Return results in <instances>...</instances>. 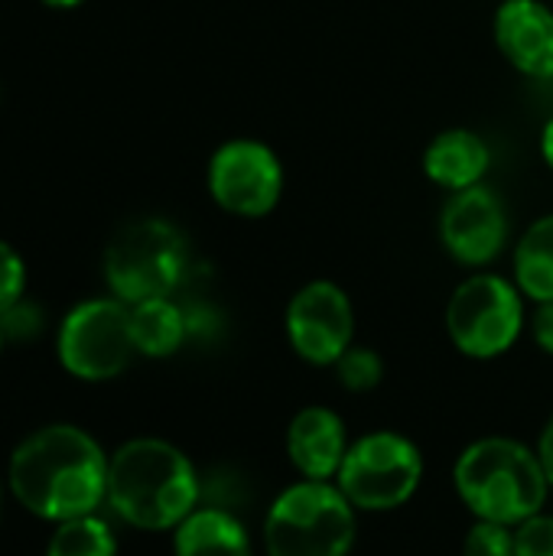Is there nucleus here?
Returning a JSON list of instances; mask_svg holds the SVG:
<instances>
[{
    "label": "nucleus",
    "instance_id": "nucleus-1",
    "mask_svg": "<svg viewBox=\"0 0 553 556\" xmlns=\"http://www.w3.org/2000/svg\"><path fill=\"white\" fill-rule=\"evenodd\" d=\"M10 489L36 518H85L108 498V459L85 430L46 427L13 453Z\"/></svg>",
    "mask_w": 553,
    "mask_h": 556
},
{
    "label": "nucleus",
    "instance_id": "nucleus-2",
    "mask_svg": "<svg viewBox=\"0 0 553 556\" xmlns=\"http://www.w3.org/2000/svg\"><path fill=\"white\" fill-rule=\"evenodd\" d=\"M202 485L173 443L130 440L108 463V502L140 531L179 528L199 505Z\"/></svg>",
    "mask_w": 553,
    "mask_h": 556
},
{
    "label": "nucleus",
    "instance_id": "nucleus-3",
    "mask_svg": "<svg viewBox=\"0 0 553 556\" xmlns=\"http://www.w3.org/2000/svg\"><path fill=\"white\" fill-rule=\"evenodd\" d=\"M453 482L476 521L505 528L541 515L551 492L538 450L508 437H486L466 446L456 459Z\"/></svg>",
    "mask_w": 553,
    "mask_h": 556
},
{
    "label": "nucleus",
    "instance_id": "nucleus-4",
    "mask_svg": "<svg viewBox=\"0 0 553 556\" xmlns=\"http://www.w3.org/2000/svg\"><path fill=\"white\" fill-rule=\"evenodd\" d=\"M355 528V505L336 482L303 479L267 508L264 547L267 556H349Z\"/></svg>",
    "mask_w": 553,
    "mask_h": 556
},
{
    "label": "nucleus",
    "instance_id": "nucleus-5",
    "mask_svg": "<svg viewBox=\"0 0 553 556\" xmlns=\"http://www.w3.org/2000/svg\"><path fill=\"white\" fill-rule=\"evenodd\" d=\"M186 267V238L163 218H140L124 225L104 251V280L111 293L127 306L169 296L183 283Z\"/></svg>",
    "mask_w": 553,
    "mask_h": 556
},
{
    "label": "nucleus",
    "instance_id": "nucleus-6",
    "mask_svg": "<svg viewBox=\"0 0 553 556\" xmlns=\"http://www.w3.org/2000/svg\"><path fill=\"white\" fill-rule=\"evenodd\" d=\"M420 479V450L394 430H378L349 446L336 485L355 511H394L414 498Z\"/></svg>",
    "mask_w": 553,
    "mask_h": 556
},
{
    "label": "nucleus",
    "instance_id": "nucleus-7",
    "mask_svg": "<svg viewBox=\"0 0 553 556\" xmlns=\"http://www.w3.org/2000/svg\"><path fill=\"white\" fill-rule=\"evenodd\" d=\"M525 326L521 290L505 277L476 274L456 287L447 306V332L453 345L469 358L505 355Z\"/></svg>",
    "mask_w": 553,
    "mask_h": 556
},
{
    "label": "nucleus",
    "instance_id": "nucleus-8",
    "mask_svg": "<svg viewBox=\"0 0 553 556\" xmlns=\"http://www.w3.org/2000/svg\"><path fill=\"white\" fill-rule=\"evenodd\" d=\"M134 355L130 306L117 296L78 303L59 329V362L81 381L117 378Z\"/></svg>",
    "mask_w": 553,
    "mask_h": 556
},
{
    "label": "nucleus",
    "instance_id": "nucleus-9",
    "mask_svg": "<svg viewBox=\"0 0 553 556\" xmlns=\"http://www.w3.org/2000/svg\"><path fill=\"white\" fill-rule=\"evenodd\" d=\"M209 192L228 215L261 218L280 202L284 169L271 147L257 140H231L218 147L209 163Z\"/></svg>",
    "mask_w": 553,
    "mask_h": 556
},
{
    "label": "nucleus",
    "instance_id": "nucleus-10",
    "mask_svg": "<svg viewBox=\"0 0 553 556\" xmlns=\"http://www.w3.org/2000/svg\"><path fill=\"white\" fill-rule=\"evenodd\" d=\"M355 336V313L342 287L332 280L306 283L287 306V339L310 365H336Z\"/></svg>",
    "mask_w": 553,
    "mask_h": 556
},
{
    "label": "nucleus",
    "instance_id": "nucleus-11",
    "mask_svg": "<svg viewBox=\"0 0 553 556\" xmlns=\"http://www.w3.org/2000/svg\"><path fill=\"white\" fill-rule=\"evenodd\" d=\"M440 238L447 251L466 267L492 264L508 238V218L502 199L486 186L453 192L440 215Z\"/></svg>",
    "mask_w": 553,
    "mask_h": 556
},
{
    "label": "nucleus",
    "instance_id": "nucleus-12",
    "mask_svg": "<svg viewBox=\"0 0 553 556\" xmlns=\"http://www.w3.org/2000/svg\"><path fill=\"white\" fill-rule=\"evenodd\" d=\"M495 39L518 72L553 75V13L541 0H505L495 13Z\"/></svg>",
    "mask_w": 553,
    "mask_h": 556
},
{
    "label": "nucleus",
    "instance_id": "nucleus-13",
    "mask_svg": "<svg viewBox=\"0 0 553 556\" xmlns=\"http://www.w3.org/2000/svg\"><path fill=\"white\" fill-rule=\"evenodd\" d=\"M349 446L352 443L345 433V420L329 407H303L290 420L287 453L303 479L336 482Z\"/></svg>",
    "mask_w": 553,
    "mask_h": 556
},
{
    "label": "nucleus",
    "instance_id": "nucleus-14",
    "mask_svg": "<svg viewBox=\"0 0 553 556\" xmlns=\"http://www.w3.org/2000/svg\"><path fill=\"white\" fill-rule=\"evenodd\" d=\"M424 169L437 186L450 192L479 186L489 169V147L473 130H463V127L443 130L440 137L430 140L424 153Z\"/></svg>",
    "mask_w": 553,
    "mask_h": 556
},
{
    "label": "nucleus",
    "instance_id": "nucleus-15",
    "mask_svg": "<svg viewBox=\"0 0 553 556\" xmlns=\"http://www.w3.org/2000/svg\"><path fill=\"white\" fill-rule=\"evenodd\" d=\"M176 556H254L244 525L225 508H196L173 538Z\"/></svg>",
    "mask_w": 553,
    "mask_h": 556
},
{
    "label": "nucleus",
    "instance_id": "nucleus-16",
    "mask_svg": "<svg viewBox=\"0 0 553 556\" xmlns=\"http://www.w3.org/2000/svg\"><path fill=\"white\" fill-rule=\"evenodd\" d=\"M130 336H134L137 355L166 358L186 342L189 323H186V313L169 296L143 300L130 306Z\"/></svg>",
    "mask_w": 553,
    "mask_h": 556
},
{
    "label": "nucleus",
    "instance_id": "nucleus-17",
    "mask_svg": "<svg viewBox=\"0 0 553 556\" xmlns=\"http://www.w3.org/2000/svg\"><path fill=\"white\" fill-rule=\"evenodd\" d=\"M518 290L535 303H553V215L538 218L515 251Z\"/></svg>",
    "mask_w": 553,
    "mask_h": 556
},
{
    "label": "nucleus",
    "instance_id": "nucleus-18",
    "mask_svg": "<svg viewBox=\"0 0 553 556\" xmlns=\"http://www.w3.org/2000/svg\"><path fill=\"white\" fill-rule=\"evenodd\" d=\"M117 554V544H114V534L111 528L95 518V515H85V518H72V521H62L59 531L52 534L49 541V554L46 556H114Z\"/></svg>",
    "mask_w": 553,
    "mask_h": 556
},
{
    "label": "nucleus",
    "instance_id": "nucleus-19",
    "mask_svg": "<svg viewBox=\"0 0 553 556\" xmlns=\"http://www.w3.org/2000/svg\"><path fill=\"white\" fill-rule=\"evenodd\" d=\"M336 375H339V384L355 391V394H365L372 388L381 384V375H385V365L378 358V352L372 349H349L339 362H336Z\"/></svg>",
    "mask_w": 553,
    "mask_h": 556
},
{
    "label": "nucleus",
    "instance_id": "nucleus-20",
    "mask_svg": "<svg viewBox=\"0 0 553 556\" xmlns=\"http://www.w3.org/2000/svg\"><path fill=\"white\" fill-rule=\"evenodd\" d=\"M463 556H515V528L476 521L463 541Z\"/></svg>",
    "mask_w": 553,
    "mask_h": 556
},
{
    "label": "nucleus",
    "instance_id": "nucleus-21",
    "mask_svg": "<svg viewBox=\"0 0 553 556\" xmlns=\"http://www.w3.org/2000/svg\"><path fill=\"white\" fill-rule=\"evenodd\" d=\"M23 287H26V264L16 248L0 241V316L23 303Z\"/></svg>",
    "mask_w": 553,
    "mask_h": 556
},
{
    "label": "nucleus",
    "instance_id": "nucleus-22",
    "mask_svg": "<svg viewBox=\"0 0 553 556\" xmlns=\"http://www.w3.org/2000/svg\"><path fill=\"white\" fill-rule=\"evenodd\" d=\"M515 556H553V515H535L515 528Z\"/></svg>",
    "mask_w": 553,
    "mask_h": 556
},
{
    "label": "nucleus",
    "instance_id": "nucleus-23",
    "mask_svg": "<svg viewBox=\"0 0 553 556\" xmlns=\"http://www.w3.org/2000/svg\"><path fill=\"white\" fill-rule=\"evenodd\" d=\"M531 332L541 352L553 355V303H538V313L531 319Z\"/></svg>",
    "mask_w": 553,
    "mask_h": 556
},
{
    "label": "nucleus",
    "instance_id": "nucleus-24",
    "mask_svg": "<svg viewBox=\"0 0 553 556\" xmlns=\"http://www.w3.org/2000/svg\"><path fill=\"white\" fill-rule=\"evenodd\" d=\"M538 456H541V466H544V472H548V482H551V489H553V417L548 420L544 433H541Z\"/></svg>",
    "mask_w": 553,
    "mask_h": 556
},
{
    "label": "nucleus",
    "instance_id": "nucleus-25",
    "mask_svg": "<svg viewBox=\"0 0 553 556\" xmlns=\"http://www.w3.org/2000/svg\"><path fill=\"white\" fill-rule=\"evenodd\" d=\"M541 153H544L548 166H551V169H553V117H551V121H548L544 134H541Z\"/></svg>",
    "mask_w": 553,
    "mask_h": 556
},
{
    "label": "nucleus",
    "instance_id": "nucleus-26",
    "mask_svg": "<svg viewBox=\"0 0 553 556\" xmlns=\"http://www.w3.org/2000/svg\"><path fill=\"white\" fill-rule=\"evenodd\" d=\"M46 7H55V10H68V7H78L81 0H42Z\"/></svg>",
    "mask_w": 553,
    "mask_h": 556
},
{
    "label": "nucleus",
    "instance_id": "nucleus-27",
    "mask_svg": "<svg viewBox=\"0 0 553 556\" xmlns=\"http://www.w3.org/2000/svg\"><path fill=\"white\" fill-rule=\"evenodd\" d=\"M0 345H3V329H0Z\"/></svg>",
    "mask_w": 553,
    "mask_h": 556
},
{
    "label": "nucleus",
    "instance_id": "nucleus-28",
    "mask_svg": "<svg viewBox=\"0 0 553 556\" xmlns=\"http://www.w3.org/2000/svg\"><path fill=\"white\" fill-rule=\"evenodd\" d=\"M0 511H3V495H0Z\"/></svg>",
    "mask_w": 553,
    "mask_h": 556
}]
</instances>
